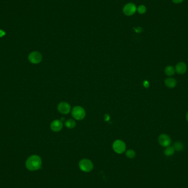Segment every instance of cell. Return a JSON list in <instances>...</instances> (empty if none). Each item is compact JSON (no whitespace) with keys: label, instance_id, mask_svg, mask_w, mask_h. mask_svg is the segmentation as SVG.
Here are the masks:
<instances>
[{"label":"cell","instance_id":"obj_16","mask_svg":"<svg viewBox=\"0 0 188 188\" xmlns=\"http://www.w3.org/2000/svg\"><path fill=\"white\" fill-rule=\"evenodd\" d=\"M126 156L129 159H133L135 157V151L133 150H129L126 152Z\"/></svg>","mask_w":188,"mask_h":188},{"label":"cell","instance_id":"obj_21","mask_svg":"<svg viewBox=\"0 0 188 188\" xmlns=\"http://www.w3.org/2000/svg\"><path fill=\"white\" fill-rule=\"evenodd\" d=\"M187 120L188 122V112L187 113Z\"/></svg>","mask_w":188,"mask_h":188},{"label":"cell","instance_id":"obj_7","mask_svg":"<svg viewBox=\"0 0 188 188\" xmlns=\"http://www.w3.org/2000/svg\"><path fill=\"white\" fill-rule=\"evenodd\" d=\"M42 55L38 52H33L30 53L29 56V60L30 62L37 64L40 62L42 60Z\"/></svg>","mask_w":188,"mask_h":188},{"label":"cell","instance_id":"obj_17","mask_svg":"<svg viewBox=\"0 0 188 188\" xmlns=\"http://www.w3.org/2000/svg\"><path fill=\"white\" fill-rule=\"evenodd\" d=\"M137 10L139 14H144L146 12V8L144 5H140L137 8Z\"/></svg>","mask_w":188,"mask_h":188},{"label":"cell","instance_id":"obj_15","mask_svg":"<svg viewBox=\"0 0 188 188\" xmlns=\"http://www.w3.org/2000/svg\"><path fill=\"white\" fill-rule=\"evenodd\" d=\"M173 148L176 151H181L183 149L184 145L182 143L180 142H177L174 144Z\"/></svg>","mask_w":188,"mask_h":188},{"label":"cell","instance_id":"obj_12","mask_svg":"<svg viewBox=\"0 0 188 188\" xmlns=\"http://www.w3.org/2000/svg\"><path fill=\"white\" fill-rule=\"evenodd\" d=\"M175 72V68L171 66H168L165 69V74L168 76H172Z\"/></svg>","mask_w":188,"mask_h":188},{"label":"cell","instance_id":"obj_13","mask_svg":"<svg viewBox=\"0 0 188 188\" xmlns=\"http://www.w3.org/2000/svg\"><path fill=\"white\" fill-rule=\"evenodd\" d=\"M75 125H76L75 121L73 120H72V119H69L67 121H66V122H65V125L67 128H70V129L74 128L75 126Z\"/></svg>","mask_w":188,"mask_h":188},{"label":"cell","instance_id":"obj_5","mask_svg":"<svg viewBox=\"0 0 188 188\" xmlns=\"http://www.w3.org/2000/svg\"><path fill=\"white\" fill-rule=\"evenodd\" d=\"M137 10L135 4L133 3H129L124 6L123 7V13L127 16H130L134 15Z\"/></svg>","mask_w":188,"mask_h":188},{"label":"cell","instance_id":"obj_2","mask_svg":"<svg viewBox=\"0 0 188 188\" xmlns=\"http://www.w3.org/2000/svg\"><path fill=\"white\" fill-rule=\"evenodd\" d=\"M72 115L74 118L77 120H82L86 115L84 109L80 106H75L72 109Z\"/></svg>","mask_w":188,"mask_h":188},{"label":"cell","instance_id":"obj_8","mask_svg":"<svg viewBox=\"0 0 188 188\" xmlns=\"http://www.w3.org/2000/svg\"><path fill=\"white\" fill-rule=\"evenodd\" d=\"M159 144L163 147H168L171 143V139L168 135L161 134L159 138Z\"/></svg>","mask_w":188,"mask_h":188},{"label":"cell","instance_id":"obj_9","mask_svg":"<svg viewBox=\"0 0 188 188\" xmlns=\"http://www.w3.org/2000/svg\"><path fill=\"white\" fill-rule=\"evenodd\" d=\"M63 123L62 121L58 120H54L51 124V128L53 131L58 132L62 129Z\"/></svg>","mask_w":188,"mask_h":188},{"label":"cell","instance_id":"obj_20","mask_svg":"<svg viewBox=\"0 0 188 188\" xmlns=\"http://www.w3.org/2000/svg\"><path fill=\"white\" fill-rule=\"evenodd\" d=\"M5 35V33L2 30H0V37H2Z\"/></svg>","mask_w":188,"mask_h":188},{"label":"cell","instance_id":"obj_6","mask_svg":"<svg viewBox=\"0 0 188 188\" xmlns=\"http://www.w3.org/2000/svg\"><path fill=\"white\" fill-rule=\"evenodd\" d=\"M58 110L61 113L66 115L69 113L71 110V107L69 103L66 102H62L58 104Z\"/></svg>","mask_w":188,"mask_h":188},{"label":"cell","instance_id":"obj_3","mask_svg":"<svg viewBox=\"0 0 188 188\" xmlns=\"http://www.w3.org/2000/svg\"><path fill=\"white\" fill-rule=\"evenodd\" d=\"M79 166L80 169L85 172H89L92 171L93 168V164L92 161L89 159H82L79 162Z\"/></svg>","mask_w":188,"mask_h":188},{"label":"cell","instance_id":"obj_10","mask_svg":"<svg viewBox=\"0 0 188 188\" xmlns=\"http://www.w3.org/2000/svg\"><path fill=\"white\" fill-rule=\"evenodd\" d=\"M175 71L179 74H183L186 72L187 67L186 64L183 62H179L175 66Z\"/></svg>","mask_w":188,"mask_h":188},{"label":"cell","instance_id":"obj_11","mask_svg":"<svg viewBox=\"0 0 188 188\" xmlns=\"http://www.w3.org/2000/svg\"><path fill=\"white\" fill-rule=\"evenodd\" d=\"M177 81L172 78H168L165 80V85L169 88H173L176 86Z\"/></svg>","mask_w":188,"mask_h":188},{"label":"cell","instance_id":"obj_4","mask_svg":"<svg viewBox=\"0 0 188 188\" xmlns=\"http://www.w3.org/2000/svg\"><path fill=\"white\" fill-rule=\"evenodd\" d=\"M113 148L117 154H122L126 149L125 144L121 140H117L113 143Z\"/></svg>","mask_w":188,"mask_h":188},{"label":"cell","instance_id":"obj_14","mask_svg":"<svg viewBox=\"0 0 188 188\" xmlns=\"http://www.w3.org/2000/svg\"><path fill=\"white\" fill-rule=\"evenodd\" d=\"M174 149L173 147H171V146H168L166 150H164V154L167 156H171L172 154H173L174 152Z\"/></svg>","mask_w":188,"mask_h":188},{"label":"cell","instance_id":"obj_19","mask_svg":"<svg viewBox=\"0 0 188 188\" xmlns=\"http://www.w3.org/2000/svg\"><path fill=\"white\" fill-rule=\"evenodd\" d=\"M143 85H144V86L145 87H149V82L147 80H145V81L144 82H143Z\"/></svg>","mask_w":188,"mask_h":188},{"label":"cell","instance_id":"obj_1","mask_svg":"<svg viewBox=\"0 0 188 188\" xmlns=\"http://www.w3.org/2000/svg\"><path fill=\"white\" fill-rule=\"evenodd\" d=\"M42 164L41 158L37 155H33L29 157L26 161V167L30 171H34L40 168Z\"/></svg>","mask_w":188,"mask_h":188},{"label":"cell","instance_id":"obj_18","mask_svg":"<svg viewBox=\"0 0 188 188\" xmlns=\"http://www.w3.org/2000/svg\"><path fill=\"white\" fill-rule=\"evenodd\" d=\"M173 1V2L175 3V4H179L182 3L184 0H172Z\"/></svg>","mask_w":188,"mask_h":188}]
</instances>
